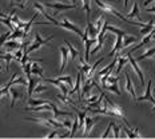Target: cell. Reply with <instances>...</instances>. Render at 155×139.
<instances>
[{"label": "cell", "instance_id": "cell-1", "mask_svg": "<svg viewBox=\"0 0 155 139\" xmlns=\"http://www.w3.org/2000/svg\"><path fill=\"white\" fill-rule=\"evenodd\" d=\"M94 2H95V4L98 5L101 9H103L104 12H107V14H110V15L116 16V18H119L120 20L126 22V23H130V24H134V25H140V27H143L144 25V23H142V22H135V20H131V19H128V18H124L120 12H118L114 7H112V5L107 4V3H103V2H101V0H94Z\"/></svg>", "mask_w": 155, "mask_h": 139}, {"label": "cell", "instance_id": "cell-2", "mask_svg": "<svg viewBox=\"0 0 155 139\" xmlns=\"http://www.w3.org/2000/svg\"><path fill=\"white\" fill-rule=\"evenodd\" d=\"M104 99H106V102H104V107L110 111L111 116H118V118H120L122 121H123L127 126L130 124V123H128V121H127V118H126V112H124V110L120 106L115 104V103L112 102L111 99L108 98V96H106V95H104Z\"/></svg>", "mask_w": 155, "mask_h": 139}, {"label": "cell", "instance_id": "cell-3", "mask_svg": "<svg viewBox=\"0 0 155 139\" xmlns=\"http://www.w3.org/2000/svg\"><path fill=\"white\" fill-rule=\"evenodd\" d=\"M51 40H52V36H51V38H47V39H43V38L40 36V34H39V32H36V34H35V41L31 44L30 47L27 48V50H25V52L30 54V52H32V51L38 50V48L46 46V44H47V43H50Z\"/></svg>", "mask_w": 155, "mask_h": 139}, {"label": "cell", "instance_id": "cell-4", "mask_svg": "<svg viewBox=\"0 0 155 139\" xmlns=\"http://www.w3.org/2000/svg\"><path fill=\"white\" fill-rule=\"evenodd\" d=\"M59 27H63V28H66V30H68V31H72L74 34H76L78 36H80V38H82V36H83V34H84V32H83L82 30H80V28L78 27L76 24L71 23V22L68 20V19L66 18V16H64V18H63V20L59 23Z\"/></svg>", "mask_w": 155, "mask_h": 139}, {"label": "cell", "instance_id": "cell-5", "mask_svg": "<svg viewBox=\"0 0 155 139\" xmlns=\"http://www.w3.org/2000/svg\"><path fill=\"white\" fill-rule=\"evenodd\" d=\"M43 5H46V8L55 9V15H58L62 11H66V9H75L76 8L75 4L70 5V4H62V3H46V4H43Z\"/></svg>", "mask_w": 155, "mask_h": 139}, {"label": "cell", "instance_id": "cell-6", "mask_svg": "<svg viewBox=\"0 0 155 139\" xmlns=\"http://www.w3.org/2000/svg\"><path fill=\"white\" fill-rule=\"evenodd\" d=\"M126 55H127V56H128V62H130L131 67H132V70L135 71V74H137L138 78H139V80H140V84H142V86H144V75H143V72H142L140 67L138 66L137 59H134V58L131 56V52H127Z\"/></svg>", "mask_w": 155, "mask_h": 139}, {"label": "cell", "instance_id": "cell-7", "mask_svg": "<svg viewBox=\"0 0 155 139\" xmlns=\"http://www.w3.org/2000/svg\"><path fill=\"white\" fill-rule=\"evenodd\" d=\"M34 7H35V8H36V9H38V11H39V12H40V14H41V15H43V16H44V18H46V19H47V20H48V22H50V23H51V24H54V25H59V23H60V22H58V20H56V19L51 18V15H50V14H48V12L46 11V8H44V7H43V4H40V3H38V2H35V3H34Z\"/></svg>", "mask_w": 155, "mask_h": 139}, {"label": "cell", "instance_id": "cell-8", "mask_svg": "<svg viewBox=\"0 0 155 139\" xmlns=\"http://www.w3.org/2000/svg\"><path fill=\"white\" fill-rule=\"evenodd\" d=\"M151 86H153V79L148 80L147 88H146V91H144V95L143 96H139V98H137V102L148 101V102H151V103H154V104H155V99H154V96L151 95Z\"/></svg>", "mask_w": 155, "mask_h": 139}, {"label": "cell", "instance_id": "cell-9", "mask_svg": "<svg viewBox=\"0 0 155 139\" xmlns=\"http://www.w3.org/2000/svg\"><path fill=\"white\" fill-rule=\"evenodd\" d=\"M126 91H127L130 95L132 96V99H134V102H137V92H135V88H134V84H132V80L130 75H128V72H126Z\"/></svg>", "mask_w": 155, "mask_h": 139}, {"label": "cell", "instance_id": "cell-10", "mask_svg": "<svg viewBox=\"0 0 155 139\" xmlns=\"http://www.w3.org/2000/svg\"><path fill=\"white\" fill-rule=\"evenodd\" d=\"M60 56H62V63H60V68L59 71L60 72H63L64 68H66L67 63H68V59H70V54H68V48L66 47H60Z\"/></svg>", "mask_w": 155, "mask_h": 139}, {"label": "cell", "instance_id": "cell-11", "mask_svg": "<svg viewBox=\"0 0 155 139\" xmlns=\"http://www.w3.org/2000/svg\"><path fill=\"white\" fill-rule=\"evenodd\" d=\"M41 80H43V82H46V83H51V84L56 86L58 88L62 91V94H64V95H68V88H67V87L64 86V83L60 82V80H58V79H46V78H43Z\"/></svg>", "mask_w": 155, "mask_h": 139}, {"label": "cell", "instance_id": "cell-12", "mask_svg": "<svg viewBox=\"0 0 155 139\" xmlns=\"http://www.w3.org/2000/svg\"><path fill=\"white\" fill-rule=\"evenodd\" d=\"M28 111H34V112H39V111H51L52 110V103H46V104H40V106H30V107L25 108Z\"/></svg>", "mask_w": 155, "mask_h": 139}, {"label": "cell", "instance_id": "cell-13", "mask_svg": "<svg viewBox=\"0 0 155 139\" xmlns=\"http://www.w3.org/2000/svg\"><path fill=\"white\" fill-rule=\"evenodd\" d=\"M122 44H123V36L122 35H116V41L114 44V48H112V51L108 54V56H114L119 52V51L122 50Z\"/></svg>", "mask_w": 155, "mask_h": 139}, {"label": "cell", "instance_id": "cell-14", "mask_svg": "<svg viewBox=\"0 0 155 139\" xmlns=\"http://www.w3.org/2000/svg\"><path fill=\"white\" fill-rule=\"evenodd\" d=\"M80 84H82V72H78V78H76V83L75 86L71 88V91H68V95H74L75 92H80L82 90H80ZM82 99V96L79 95V101Z\"/></svg>", "mask_w": 155, "mask_h": 139}, {"label": "cell", "instance_id": "cell-15", "mask_svg": "<svg viewBox=\"0 0 155 139\" xmlns=\"http://www.w3.org/2000/svg\"><path fill=\"white\" fill-rule=\"evenodd\" d=\"M99 121V118H91V116H86V122H84V134H90L91 128L94 127V124Z\"/></svg>", "mask_w": 155, "mask_h": 139}, {"label": "cell", "instance_id": "cell-16", "mask_svg": "<svg viewBox=\"0 0 155 139\" xmlns=\"http://www.w3.org/2000/svg\"><path fill=\"white\" fill-rule=\"evenodd\" d=\"M128 62V56L126 55V56H119L118 55V66H116V70H115V75L118 76L119 72H120L122 70H123V67L126 66V63Z\"/></svg>", "mask_w": 155, "mask_h": 139}, {"label": "cell", "instance_id": "cell-17", "mask_svg": "<svg viewBox=\"0 0 155 139\" xmlns=\"http://www.w3.org/2000/svg\"><path fill=\"white\" fill-rule=\"evenodd\" d=\"M128 19H138V20L140 22V12H139V5H138L137 2H134V5H132V11L130 12V14L127 15Z\"/></svg>", "mask_w": 155, "mask_h": 139}, {"label": "cell", "instance_id": "cell-18", "mask_svg": "<svg viewBox=\"0 0 155 139\" xmlns=\"http://www.w3.org/2000/svg\"><path fill=\"white\" fill-rule=\"evenodd\" d=\"M154 25H155V24H154V19L151 18V19H150V22H148L147 24H144V25H143V28L140 30V35H143V36H144V35L150 34V32L154 30Z\"/></svg>", "mask_w": 155, "mask_h": 139}, {"label": "cell", "instance_id": "cell-19", "mask_svg": "<svg viewBox=\"0 0 155 139\" xmlns=\"http://www.w3.org/2000/svg\"><path fill=\"white\" fill-rule=\"evenodd\" d=\"M31 71H32V75L40 76L41 79L44 78V75H43V68H41V67L39 66L38 62H34V63H32V68H31Z\"/></svg>", "mask_w": 155, "mask_h": 139}, {"label": "cell", "instance_id": "cell-20", "mask_svg": "<svg viewBox=\"0 0 155 139\" xmlns=\"http://www.w3.org/2000/svg\"><path fill=\"white\" fill-rule=\"evenodd\" d=\"M137 40H138V38L132 36V35H124V36H123V44H122V48L128 47V46H130V44L135 43V41H137Z\"/></svg>", "mask_w": 155, "mask_h": 139}, {"label": "cell", "instance_id": "cell-21", "mask_svg": "<svg viewBox=\"0 0 155 139\" xmlns=\"http://www.w3.org/2000/svg\"><path fill=\"white\" fill-rule=\"evenodd\" d=\"M66 44H67V48H68V54H70V59H72V60H75L76 59V56L79 55V52H78V50L75 47L72 46V44L70 43L68 40H66Z\"/></svg>", "mask_w": 155, "mask_h": 139}, {"label": "cell", "instance_id": "cell-22", "mask_svg": "<svg viewBox=\"0 0 155 139\" xmlns=\"http://www.w3.org/2000/svg\"><path fill=\"white\" fill-rule=\"evenodd\" d=\"M9 92H11V95H12V99H11V107H14L15 103H16V101H18L19 98H21V94L19 92L16 88H14L12 86H11V88H9Z\"/></svg>", "mask_w": 155, "mask_h": 139}, {"label": "cell", "instance_id": "cell-23", "mask_svg": "<svg viewBox=\"0 0 155 139\" xmlns=\"http://www.w3.org/2000/svg\"><path fill=\"white\" fill-rule=\"evenodd\" d=\"M52 111H54V118H59V116H74L72 112H66V111H60L59 108L55 104H52Z\"/></svg>", "mask_w": 155, "mask_h": 139}, {"label": "cell", "instance_id": "cell-24", "mask_svg": "<svg viewBox=\"0 0 155 139\" xmlns=\"http://www.w3.org/2000/svg\"><path fill=\"white\" fill-rule=\"evenodd\" d=\"M28 84H27V87H28V95L30 96H32V94H34V88H35V86L38 84V82L39 80L38 79H35V78H28Z\"/></svg>", "mask_w": 155, "mask_h": 139}, {"label": "cell", "instance_id": "cell-25", "mask_svg": "<svg viewBox=\"0 0 155 139\" xmlns=\"http://www.w3.org/2000/svg\"><path fill=\"white\" fill-rule=\"evenodd\" d=\"M123 130H124L126 134H127V137H128V138H140V135H139V130H138V128L130 130L128 127H124Z\"/></svg>", "mask_w": 155, "mask_h": 139}, {"label": "cell", "instance_id": "cell-26", "mask_svg": "<svg viewBox=\"0 0 155 139\" xmlns=\"http://www.w3.org/2000/svg\"><path fill=\"white\" fill-rule=\"evenodd\" d=\"M0 58L5 60V68H7V71H8V68H9V64H11V60L14 59V55H12V54H8V52H5V54H0Z\"/></svg>", "mask_w": 155, "mask_h": 139}, {"label": "cell", "instance_id": "cell-27", "mask_svg": "<svg viewBox=\"0 0 155 139\" xmlns=\"http://www.w3.org/2000/svg\"><path fill=\"white\" fill-rule=\"evenodd\" d=\"M155 55V47L153 48H150V50H147L144 54H142L139 58L137 59V62H140V60H143V59H146V58H151V56H154Z\"/></svg>", "mask_w": 155, "mask_h": 139}, {"label": "cell", "instance_id": "cell-28", "mask_svg": "<svg viewBox=\"0 0 155 139\" xmlns=\"http://www.w3.org/2000/svg\"><path fill=\"white\" fill-rule=\"evenodd\" d=\"M82 3H83V8H84L86 15H87V22H91L90 20V15H91V7H90V3H91V0H82Z\"/></svg>", "mask_w": 155, "mask_h": 139}, {"label": "cell", "instance_id": "cell-29", "mask_svg": "<svg viewBox=\"0 0 155 139\" xmlns=\"http://www.w3.org/2000/svg\"><path fill=\"white\" fill-rule=\"evenodd\" d=\"M50 103V101H44V99H32L31 96L28 98V104L30 106H40V104H46Z\"/></svg>", "mask_w": 155, "mask_h": 139}, {"label": "cell", "instance_id": "cell-30", "mask_svg": "<svg viewBox=\"0 0 155 139\" xmlns=\"http://www.w3.org/2000/svg\"><path fill=\"white\" fill-rule=\"evenodd\" d=\"M106 27H107V31L110 32H112V34H115V35H122V36H124L126 35V32L123 30H119V28H116L114 27V25H110V24H106Z\"/></svg>", "mask_w": 155, "mask_h": 139}, {"label": "cell", "instance_id": "cell-31", "mask_svg": "<svg viewBox=\"0 0 155 139\" xmlns=\"http://www.w3.org/2000/svg\"><path fill=\"white\" fill-rule=\"evenodd\" d=\"M104 88H106V90H108V91L115 92L116 95H120V90H119V87H118V83H111V84H106Z\"/></svg>", "mask_w": 155, "mask_h": 139}, {"label": "cell", "instance_id": "cell-32", "mask_svg": "<svg viewBox=\"0 0 155 139\" xmlns=\"http://www.w3.org/2000/svg\"><path fill=\"white\" fill-rule=\"evenodd\" d=\"M56 79L60 80V82H63V83H66V84H68L71 88H72V78H71V76H68V75H67V76H62V75H60L59 78H56Z\"/></svg>", "mask_w": 155, "mask_h": 139}, {"label": "cell", "instance_id": "cell-33", "mask_svg": "<svg viewBox=\"0 0 155 139\" xmlns=\"http://www.w3.org/2000/svg\"><path fill=\"white\" fill-rule=\"evenodd\" d=\"M58 99H59V101L62 102V103H64V104H71L70 102H72V101H71V99L68 98V96L64 95V94H62V95H58ZM71 106H72V104H71Z\"/></svg>", "mask_w": 155, "mask_h": 139}, {"label": "cell", "instance_id": "cell-34", "mask_svg": "<svg viewBox=\"0 0 155 139\" xmlns=\"http://www.w3.org/2000/svg\"><path fill=\"white\" fill-rule=\"evenodd\" d=\"M44 91H47V86H44V84H36L34 88L35 94H40V92H44Z\"/></svg>", "mask_w": 155, "mask_h": 139}, {"label": "cell", "instance_id": "cell-35", "mask_svg": "<svg viewBox=\"0 0 155 139\" xmlns=\"http://www.w3.org/2000/svg\"><path fill=\"white\" fill-rule=\"evenodd\" d=\"M78 127H79V119H78V115H75V122L72 123V128H71V135L70 137H74V134L76 132Z\"/></svg>", "mask_w": 155, "mask_h": 139}, {"label": "cell", "instance_id": "cell-36", "mask_svg": "<svg viewBox=\"0 0 155 139\" xmlns=\"http://www.w3.org/2000/svg\"><path fill=\"white\" fill-rule=\"evenodd\" d=\"M103 24H104V19H103V16H101V18L98 19V20L95 22V27H96V30H98L99 32H101V30H102V27H103Z\"/></svg>", "mask_w": 155, "mask_h": 139}, {"label": "cell", "instance_id": "cell-37", "mask_svg": "<svg viewBox=\"0 0 155 139\" xmlns=\"http://www.w3.org/2000/svg\"><path fill=\"white\" fill-rule=\"evenodd\" d=\"M9 35H11V32H9V31L5 32V34H3V35H0V47H2L3 44H4L5 41L9 39Z\"/></svg>", "mask_w": 155, "mask_h": 139}, {"label": "cell", "instance_id": "cell-38", "mask_svg": "<svg viewBox=\"0 0 155 139\" xmlns=\"http://www.w3.org/2000/svg\"><path fill=\"white\" fill-rule=\"evenodd\" d=\"M112 128H114V138H119L120 127H119V126H116V124H115V122H114V126H112Z\"/></svg>", "mask_w": 155, "mask_h": 139}, {"label": "cell", "instance_id": "cell-39", "mask_svg": "<svg viewBox=\"0 0 155 139\" xmlns=\"http://www.w3.org/2000/svg\"><path fill=\"white\" fill-rule=\"evenodd\" d=\"M112 126H114V122H110V124H108L107 130H106V131H104V134H103V135H102V138H107V137H108V134H110V131H111Z\"/></svg>", "mask_w": 155, "mask_h": 139}, {"label": "cell", "instance_id": "cell-40", "mask_svg": "<svg viewBox=\"0 0 155 139\" xmlns=\"http://www.w3.org/2000/svg\"><path fill=\"white\" fill-rule=\"evenodd\" d=\"M63 127L68 128V130H71V128H72V123H71L70 119H66V121H63Z\"/></svg>", "mask_w": 155, "mask_h": 139}, {"label": "cell", "instance_id": "cell-41", "mask_svg": "<svg viewBox=\"0 0 155 139\" xmlns=\"http://www.w3.org/2000/svg\"><path fill=\"white\" fill-rule=\"evenodd\" d=\"M12 2H16V3H18V5H19V7H20L21 9H24V8H25V5H24L25 0H12Z\"/></svg>", "mask_w": 155, "mask_h": 139}, {"label": "cell", "instance_id": "cell-42", "mask_svg": "<svg viewBox=\"0 0 155 139\" xmlns=\"http://www.w3.org/2000/svg\"><path fill=\"white\" fill-rule=\"evenodd\" d=\"M95 101H98V96L94 95V96H90V98H87L86 99V103L88 104V103H92V102H95Z\"/></svg>", "mask_w": 155, "mask_h": 139}, {"label": "cell", "instance_id": "cell-43", "mask_svg": "<svg viewBox=\"0 0 155 139\" xmlns=\"http://www.w3.org/2000/svg\"><path fill=\"white\" fill-rule=\"evenodd\" d=\"M146 11L147 12H154V14H155V5H154V7H146Z\"/></svg>", "mask_w": 155, "mask_h": 139}, {"label": "cell", "instance_id": "cell-44", "mask_svg": "<svg viewBox=\"0 0 155 139\" xmlns=\"http://www.w3.org/2000/svg\"><path fill=\"white\" fill-rule=\"evenodd\" d=\"M55 137H56V131H52L51 134H48L46 138H55Z\"/></svg>", "mask_w": 155, "mask_h": 139}, {"label": "cell", "instance_id": "cell-45", "mask_svg": "<svg viewBox=\"0 0 155 139\" xmlns=\"http://www.w3.org/2000/svg\"><path fill=\"white\" fill-rule=\"evenodd\" d=\"M153 2H155V0H144V3H143V4H144V5H146V7H147V5L150 4V3H153Z\"/></svg>", "mask_w": 155, "mask_h": 139}, {"label": "cell", "instance_id": "cell-46", "mask_svg": "<svg viewBox=\"0 0 155 139\" xmlns=\"http://www.w3.org/2000/svg\"><path fill=\"white\" fill-rule=\"evenodd\" d=\"M127 4H128V0H123V7H124V8L127 7Z\"/></svg>", "mask_w": 155, "mask_h": 139}, {"label": "cell", "instance_id": "cell-47", "mask_svg": "<svg viewBox=\"0 0 155 139\" xmlns=\"http://www.w3.org/2000/svg\"><path fill=\"white\" fill-rule=\"evenodd\" d=\"M4 96V94H3V90H2V87H0V99Z\"/></svg>", "mask_w": 155, "mask_h": 139}, {"label": "cell", "instance_id": "cell-48", "mask_svg": "<svg viewBox=\"0 0 155 139\" xmlns=\"http://www.w3.org/2000/svg\"><path fill=\"white\" fill-rule=\"evenodd\" d=\"M153 39H154V40H155V28H154V30H153Z\"/></svg>", "mask_w": 155, "mask_h": 139}, {"label": "cell", "instance_id": "cell-49", "mask_svg": "<svg viewBox=\"0 0 155 139\" xmlns=\"http://www.w3.org/2000/svg\"><path fill=\"white\" fill-rule=\"evenodd\" d=\"M71 2H72V4H75V5H78V4H76V0H71Z\"/></svg>", "mask_w": 155, "mask_h": 139}, {"label": "cell", "instance_id": "cell-50", "mask_svg": "<svg viewBox=\"0 0 155 139\" xmlns=\"http://www.w3.org/2000/svg\"><path fill=\"white\" fill-rule=\"evenodd\" d=\"M153 111H154V112H155V106H154V108H153Z\"/></svg>", "mask_w": 155, "mask_h": 139}, {"label": "cell", "instance_id": "cell-51", "mask_svg": "<svg viewBox=\"0 0 155 139\" xmlns=\"http://www.w3.org/2000/svg\"><path fill=\"white\" fill-rule=\"evenodd\" d=\"M0 70H2V64H0Z\"/></svg>", "mask_w": 155, "mask_h": 139}, {"label": "cell", "instance_id": "cell-52", "mask_svg": "<svg viewBox=\"0 0 155 139\" xmlns=\"http://www.w3.org/2000/svg\"><path fill=\"white\" fill-rule=\"evenodd\" d=\"M0 23H2V20H0Z\"/></svg>", "mask_w": 155, "mask_h": 139}, {"label": "cell", "instance_id": "cell-53", "mask_svg": "<svg viewBox=\"0 0 155 139\" xmlns=\"http://www.w3.org/2000/svg\"><path fill=\"white\" fill-rule=\"evenodd\" d=\"M154 28H155V25H154Z\"/></svg>", "mask_w": 155, "mask_h": 139}, {"label": "cell", "instance_id": "cell-54", "mask_svg": "<svg viewBox=\"0 0 155 139\" xmlns=\"http://www.w3.org/2000/svg\"><path fill=\"white\" fill-rule=\"evenodd\" d=\"M154 91H155V88H154Z\"/></svg>", "mask_w": 155, "mask_h": 139}]
</instances>
